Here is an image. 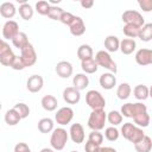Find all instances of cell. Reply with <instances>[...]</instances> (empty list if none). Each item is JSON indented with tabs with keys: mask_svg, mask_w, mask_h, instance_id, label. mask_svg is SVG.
Listing matches in <instances>:
<instances>
[{
	"mask_svg": "<svg viewBox=\"0 0 152 152\" xmlns=\"http://www.w3.org/2000/svg\"><path fill=\"white\" fill-rule=\"evenodd\" d=\"M40 104L46 112H53L57 109L58 101L53 95H44L40 100Z\"/></svg>",
	"mask_w": 152,
	"mask_h": 152,
	"instance_id": "cell-20",
	"label": "cell"
},
{
	"mask_svg": "<svg viewBox=\"0 0 152 152\" xmlns=\"http://www.w3.org/2000/svg\"><path fill=\"white\" fill-rule=\"evenodd\" d=\"M120 134L126 139L128 140L129 142H132L133 145H135L137 142H139L144 137H145V133L142 131L141 127L132 124V122H125L122 126H121V129H120Z\"/></svg>",
	"mask_w": 152,
	"mask_h": 152,
	"instance_id": "cell-1",
	"label": "cell"
},
{
	"mask_svg": "<svg viewBox=\"0 0 152 152\" xmlns=\"http://www.w3.org/2000/svg\"><path fill=\"white\" fill-rule=\"evenodd\" d=\"M104 49L108 52H116L120 50V40L116 36H107L104 38Z\"/></svg>",
	"mask_w": 152,
	"mask_h": 152,
	"instance_id": "cell-22",
	"label": "cell"
},
{
	"mask_svg": "<svg viewBox=\"0 0 152 152\" xmlns=\"http://www.w3.org/2000/svg\"><path fill=\"white\" fill-rule=\"evenodd\" d=\"M99 83L100 86L106 89V90H110L116 86V77L115 74L113 72H103L100 78H99Z\"/></svg>",
	"mask_w": 152,
	"mask_h": 152,
	"instance_id": "cell-17",
	"label": "cell"
},
{
	"mask_svg": "<svg viewBox=\"0 0 152 152\" xmlns=\"http://www.w3.org/2000/svg\"><path fill=\"white\" fill-rule=\"evenodd\" d=\"M55 71L61 78H69L74 72V68H72V64L70 62L61 61V62L57 63V65L55 68Z\"/></svg>",
	"mask_w": 152,
	"mask_h": 152,
	"instance_id": "cell-15",
	"label": "cell"
},
{
	"mask_svg": "<svg viewBox=\"0 0 152 152\" xmlns=\"http://www.w3.org/2000/svg\"><path fill=\"white\" fill-rule=\"evenodd\" d=\"M137 152H151L152 150V139L148 135H145L139 142L134 145Z\"/></svg>",
	"mask_w": 152,
	"mask_h": 152,
	"instance_id": "cell-28",
	"label": "cell"
},
{
	"mask_svg": "<svg viewBox=\"0 0 152 152\" xmlns=\"http://www.w3.org/2000/svg\"><path fill=\"white\" fill-rule=\"evenodd\" d=\"M19 24L15 20H7L2 26V38L13 40L19 33Z\"/></svg>",
	"mask_w": 152,
	"mask_h": 152,
	"instance_id": "cell-11",
	"label": "cell"
},
{
	"mask_svg": "<svg viewBox=\"0 0 152 152\" xmlns=\"http://www.w3.org/2000/svg\"><path fill=\"white\" fill-rule=\"evenodd\" d=\"M5 122L8 125V126H15L19 124V121L21 120V116L19 115V113L14 109V108H11L8 109L6 113H5Z\"/></svg>",
	"mask_w": 152,
	"mask_h": 152,
	"instance_id": "cell-26",
	"label": "cell"
},
{
	"mask_svg": "<svg viewBox=\"0 0 152 152\" xmlns=\"http://www.w3.org/2000/svg\"><path fill=\"white\" fill-rule=\"evenodd\" d=\"M64 13V10L59 6H55V5H51L50 10H49V13H48V17L52 20H61V17L62 14Z\"/></svg>",
	"mask_w": 152,
	"mask_h": 152,
	"instance_id": "cell-38",
	"label": "cell"
},
{
	"mask_svg": "<svg viewBox=\"0 0 152 152\" xmlns=\"http://www.w3.org/2000/svg\"><path fill=\"white\" fill-rule=\"evenodd\" d=\"M95 61L97 62L99 66H102L103 69H107L109 72H113V74H116L118 71V66H116V63L114 62V59L112 58L110 53L106 50H100L96 52L95 55Z\"/></svg>",
	"mask_w": 152,
	"mask_h": 152,
	"instance_id": "cell-4",
	"label": "cell"
},
{
	"mask_svg": "<svg viewBox=\"0 0 152 152\" xmlns=\"http://www.w3.org/2000/svg\"><path fill=\"white\" fill-rule=\"evenodd\" d=\"M69 138V132H66V129L63 127H57L51 132L50 145L55 151H62L65 147Z\"/></svg>",
	"mask_w": 152,
	"mask_h": 152,
	"instance_id": "cell-2",
	"label": "cell"
},
{
	"mask_svg": "<svg viewBox=\"0 0 152 152\" xmlns=\"http://www.w3.org/2000/svg\"><path fill=\"white\" fill-rule=\"evenodd\" d=\"M140 28H141V27H138V26H134V25H127V24H125L122 31H124V34H125V36H127V37L131 38V39H134V38H138V37H139Z\"/></svg>",
	"mask_w": 152,
	"mask_h": 152,
	"instance_id": "cell-36",
	"label": "cell"
},
{
	"mask_svg": "<svg viewBox=\"0 0 152 152\" xmlns=\"http://www.w3.org/2000/svg\"><path fill=\"white\" fill-rule=\"evenodd\" d=\"M107 121V113L104 109H95L91 110L88 118V127L91 131H101L104 128V124Z\"/></svg>",
	"mask_w": 152,
	"mask_h": 152,
	"instance_id": "cell-3",
	"label": "cell"
},
{
	"mask_svg": "<svg viewBox=\"0 0 152 152\" xmlns=\"http://www.w3.org/2000/svg\"><path fill=\"white\" fill-rule=\"evenodd\" d=\"M75 17L76 15H74L72 13H70V12H65L64 11V13L62 14V17H61V23L62 24H64V25H66V26H70V24L74 21V19H75Z\"/></svg>",
	"mask_w": 152,
	"mask_h": 152,
	"instance_id": "cell-42",
	"label": "cell"
},
{
	"mask_svg": "<svg viewBox=\"0 0 152 152\" xmlns=\"http://www.w3.org/2000/svg\"><path fill=\"white\" fill-rule=\"evenodd\" d=\"M134 59L137 62V64L145 66V65H150L152 64V49H139L135 52Z\"/></svg>",
	"mask_w": 152,
	"mask_h": 152,
	"instance_id": "cell-13",
	"label": "cell"
},
{
	"mask_svg": "<svg viewBox=\"0 0 152 152\" xmlns=\"http://www.w3.org/2000/svg\"><path fill=\"white\" fill-rule=\"evenodd\" d=\"M133 95H134V97L137 100L144 101L150 96V88L144 86V84H138L133 89Z\"/></svg>",
	"mask_w": 152,
	"mask_h": 152,
	"instance_id": "cell-27",
	"label": "cell"
},
{
	"mask_svg": "<svg viewBox=\"0 0 152 152\" xmlns=\"http://www.w3.org/2000/svg\"><path fill=\"white\" fill-rule=\"evenodd\" d=\"M17 56L14 55L13 50L11 49L10 44H7L4 39L0 43V63L5 66H11L14 58Z\"/></svg>",
	"mask_w": 152,
	"mask_h": 152,
	"instance_id": "cell-8",
	"label": "cell"
},
{
	"mask_svg": "<svg viewBox=\"0 0 152 152\" xmlns=\"http://www.w3.org/2000/svg\"><path fill=\"white\" fill-rule=\"evenodd\" d=\"M121 19L125 24L127 25H134L138 27H142L145 25V20L144 17L141 15L140 12L135 11V10H127L122 13Z\"/></svg>",
	"mask_w": 152,
	"mask_h": 152,
	"instance_id": "cell-7",
	"label": "cell"
},
{
	"mask_svg": "<svg viewBox=\"0 0 152 152\" xmlns=\"http://www.w3.org/2000/svg\"><path fill=\"white\" fill-rule=\"evenodd\" d=\"M150 97L152 99V86L150 87Z\"/></svg>",
	"mask_w": 152,
	"mask_h": 152,
	"instance_id": "cell-50",
	"label": "cell"
},
{
	"mask_svg": "<svg viewBox=\"0 0 152 152\" xmlns=\"http://www.w3.org/2000/svg\"><path fill=\"white\" fill-rule=\"evenodd\" d=\"M44 86V80L40 75H32L26 81V88L30 93H38Z\"/></svg>",
	"mask_w": 152,
	"mask_h": 152,
	"instance_id": "cell-16",
	"label": "cell"
},
{
	"mask_svg": "<svg viewBox=\"0 0 152 152\" xmlns=\"http://www.w3.org/2000/svg\"><path fill=\"white\" fill-rule=\"evenodd\" d=\"M11 68H12V69H14V70H24L26 66H25V64L23 63V61H21L20 56H17V57L14 58L13 63L11 64Z\"/></svg>",
	"mask_w": 152,
	"mask_h": 152,
	"instance_id": "cell-44",
	"label": "cell"
},
{
	"mask_svg": "<svg viewBox=\"0 0 152 152\" xmlns=\"http://www.w3.org/2000/svg\"><path fill=\"white\" fill-rule=\"evenodd\" d=\"M37 127H38V131L40 133L46 134V133H50L55 129V122L51 118H43L38 121Z\"/></svg>",
	"mask_w": 152,
	"mask_h": 152,
	"instance_id": "cell-24",
	"label": "cell"
},
{
	"mask_svg": "<svg viewBox=\"0 0 152 152\" xmlns=\"http://www.w3.org/2000/svg\"><path fill=\"white\" fill-rule=\"evenodd\" d=\"M13 108L19 113V115L21 116V119H26L30 115V107L24 103V102H18L13 106Z\"/></svg>",
	"mask_w": 152,
	"mask_h": 152,
	"instance_id": "cell-39",
	"label": "cell"
},
{
	"mask_svg": "<svg viewBox=\"0 0 152 152\" xmlns=\"http://www.w3.org/2000/svg\"><path fill=\"white\" fill-rule=\"evenodd\" d=\"M122 114L121 112L119 110H110L108 114H107V121L112 125V126H118L120 124H122Z\"/></svg>",
	"mask_w": 152,
	"mask_h": 152,
	"instance_id": "cell-35",
	"label": "cell"
},
{
	"mask_svg": "<svg viewBox=\"0 0 152 152\" xmlns=\"http://www.w3.org/2000/svg\"><path fill=\"white\" fill-rule=\"evenodd\" d=\"M69 30H70V33H71L72 36H75V37L82 36V34L86 32V24H84L83 19H82L81 17L76 15L75 19H74V21L70 24Z\"/></svg>",
	"mask_w": 152,
	"mask_h": 152,
	"instance_id": "cell-18",
	"label": "cell"
},
{
	"mask_svg": "<svg viewBox=\"0 0 152 152\" xmlns=\"http://www.w3.org/2000/svg\"><path fill=\"white\" fill-rule=\"evenodd\" d=\"M133 122H134V125H137L141 128L147 127L151 124V118L147 112H144V113H140L139 115H137L135 118H133Z\"/></svg>",
	"mask_w": 152,
	"mask_h": 152,
	"instance_id": "cell-33",
	"label": "cell"
},
{
	"mask_svg": "<svg viewBox=\"0 0 152 152\" xmlns=\"http://www.w3.org/2000/svg\"><path fill=\"white\" fill-rule=\"evenodd\" d=\"M18 12H19L21 19H24V20H31L32 17H33L34 10L32 8V6H31L28 2H26V4H21V5L19 6Z\"/></svg>",
	"mask_w": 152,
	"mask_h": 152,
	"instance_id": "cell-31",
	"label": "cell"
},
{
	"mask_svg": "<svg viewBox=\"0 0 152 152\" xmlns=\"http://www.w3.org/2000/svg\"><path fill=\"white\" fill-rule=\"evenodd\" d=\"M50 7H51V4L49 1H45V0H40L36 4V11L40 15H48Z\"/></svg>",
	"mask_w": 152,
	"mask_h": 152,
	"instance_id": "cell-40",
	"label": "cell"
},
{
	"mask_svg": "<svg viewBox=\"0 0 152 152\" xmlns=\"http://www.w3.org/2000/svg\"><path fill=\"white\" fill-rule=\"evenodd\" d=\"M20 58L26 68L32 66L37 62V52L31 43L27 44L23 50H20Z\"/></svg>",
	"mask_w": 152,
	"mask_h": 152,
	"instance_id": "cell-10",
	"label": "cell"
},
{
	"mask_svg": "<svg viewBox=\"0 0 152 152\" xmlns=\"http://www.w3.org/2000/svg\"><path fill=\"white\" fill-rule=\"evenodd\" d=\"M131 93H132V88L126 82L120 83L116 88V96L119 100H127L131 96Z\"/></svg>",
	"mask_w": 152,
	"mask_h": 152,
	"instance_id": "cell-29",
	"label": "cell"
},
{
	"mask_svg": "<svg viewBox=\"0 0 152 152\" xmlns=\"http://www.w3.org/2000/svg\"><path fill=\"white\" fill-rule=\"evenodd\" d=\"M119 137H120V132L115 126H110L104 129V138L108 141H116Z\"/></svg>",
	"mask_w": 152,
	"mask_h": 152,
	"instance_id": "cell-37",
	"label": "cell"
},
{
	"mask_svg": "<svg viewBox=\"0 0 152 152\" xmlns=\"http://www.w3.org/2000/svg\"><path fill=\"white\" fill-rule=\"evenodd\" d=\"M13 152H32V151H31V148L28 147L27 144H25V142H18L14 146Z\"/></svg>",
	"mask_w": 152,
	"mask_h": 152,
	"instance_id": "cell-45",
	"label": "cell"
},
{
	"mask_svg": "<svg viewBox=\"0 0 152 152\" xmlns=\"http://www.w3.org/2000/svg\"><path fill=\"white\" fill-rule=\"evenodd\" d=\"M138 5H139L140 10H142L144 12H151L152 11V0H139Z\"/></svg>",
	"mask_w": 152,
	"mask_h": 152,
	"instance_id": "cell-43",
	"label": "cell"
},
{
	"mask_svg": "<svg viewBox=\"0 0 152 152\" xmlns=\"http://www.w3.org/2000/svg\"><path fill=\"white\" fill-rule=\"evenodd\" d=\"M137 48V43L134 39L131 38H124L122 40H120V51L124 55H131L135 51Z\"/></svg>",
	"mask_w": 152,
	"mask_h": 152,
	"instance_id": "cell-23",
	"label": "cell"
},
{
	"mask_svg": "<svg viewBox=\"0 0 152 152\" xmlns=\"http://www.w3.org/2000/svg\"><path fill=\"white\" fill-rule=\"evenodd\" d=\"M81 68L84 74H95L99 69V64L95 61V58H88L84 61H81Z\"/></svg>",
	"mask_w": 152,
	"mask_h": 152,
	"instance_id": "cell-25",
	"label": "cell"
},
{
	"mask_svg": "<svg viewBox=\"0 0 152 152\" xmlns=\"http://www.w3.org/2000/svg\"><path fill=\"white\" fill-rule=\"evenodd\" d=\"M12 44H13L17 49L23 50L27 44H30L28 38H27V34H26L25 32H19L18 36L12 40Z\"/></svg>",
	"mask_w": 152,
	"mask_h": 152,
	"instance_id": "cell-32",
	"label": "cell"
},
{
	"mask_svg": "<svg viewBox=\"0 0 152 152\" xmlns=\"http://www.w3.org/2000/svg\"><path fill=\"white\" fill-rule=\"evenodd\" d=\"M89 86V77L84 72L76 74L72 78V87H75L77 90H83Z\"/></svg>",
	"mask_w": 152,
	"mask_h": 152,
	"instance_id": "cell-19",
	"label": "cell"
},
{
	"mask_svg": "<svg viewBox=\"0 0 152 152\" xmlns=\"http://www.w3.org/2000/svg\"><path fill=\"white\" fill-rule=\"evenodd\" d=\"M99 148H100L99 145H96V144H94V142L87 140L86 146H84V151H86V152H97Z\"/></svg>",
	"mask_w": 152,
	"mask_h": 152,
	"instance_id": "cell-46",
	"label": "cell"
},
{
	"mask_svg": "<svg viewBox=\"0 0 152 152\" xmlns=\"http://www.w3.org/2000/svg\"><path fill=\"white\" fill-rule=\"evenodd\" d=\"M80 4H81V6H82L83 8H86V10L91 8V7L94 6V1H93V0H82Z\"/></svg>",
	"mask_w": 152,
	"mask_h": 152,
	"instance_id": "cell-47",
	"label": "cell"
},
{
	"mask_svg": "<svg viewBox=\"0 0 152 152\" xmlns=\"http://www.w3.org/2000/svg\"><path fill=\"white\" fill-rule=\"evenodd\" d=\"M86 102L91 108V110L104 109V107H106V99L103 97V95L99 90H95V89H91V90L87 91Z\"/></svg>",
	"mask_w": 152,
	"mask_h": 152,
	"instance_id": "cell-5",
	"label": "cell"
},
{
	"mask_svg": "<svg viewBox=\"0 0 152 152\" xmlns=\"http://www.w3.org/2000/svg\"><path fill=\"white\" fill-rule=\"evenodd\" d=\"M72 118H74V109L69 106L59 108L55 114V121L61 126H65L70 124Z\"/></svg>",
	"mask_w": 152,
	"mask_h": 152,
	"instance_id": "cell-9",
	"label": "cell"
},
{
	"mask_svg": "<svg viewBox=\"0 0 152 152\" xmlns=\"http://www.w3.org/2000/svg\"><path fill=\"white\" fill-rule=\"evenodd\" d=\"M63 100L68 104H76L81 100V93L75 87H66L63 90Z\"/></svg>",
	"mask_w": 152,
	"mask_h": 152,
	"instance_id": "cell-14",
	"label": "cell"
},
{
	"mask_svg": "<svg viewBox=\"0 0 152 152\" xmlns=\"http://www.w3.org/2000/svg\"><path fill=\"white\" fill-rule=\"evenodd\" d=\"M97 152H118V151L114 147H110V146H100Z\"/></svg>",
	"mask_w": 152,
	"mask_h": 152,
	"instance_id": "cell-48",
	"label": "cell"
},
{
	"mask_svg": "<svg viewBox=\"0 0 152 152\" xmlns=\"http://www.w3.org/2000/svg\"><path fill=\"white\" fill-rule=\"evenodd\" d=\"M70 152H77V151H70Z\"/></svg>",
	"mask_w": 152,
	"mask_h": 152,
	"instance_id": "cell-51",
	"label": "cell"
},
{
	"mask_svg": "<svg viewBox=\"0 0 152 152\" xmlns=\"http://www.w3.org/2000/svg\"><path fill=\"white\" fill-rule=\"evenodd\" d=\"M138 38L142 42H150L152 39V23H147L140 28Z\"/></svg>",
	"mask_w": 152,
	"mask_h": 152,
	"instance_id": "cell-34",
	"label": "cell"
},
{
	"mask_svg": "<svg viewBox=\"0 0 152 152\" xmlns=\"http://www.w3.org/2000/svg\"><path fill=\"white\" fill-rule=\"evenodd\" d=\"M39 152H55V150L51 147V148H49V147H44V148H42Z\"/></svg>",
	"mask_w": 152,
	"mask_h": 152,
	"instance_id": "cell-49",
	"label": "cell"
},
{
	"mask_svg": "<svg viewBox=\"0 0 152 152\" xmlns=\"http://www.w3.org/2000/svg\"><path fill=\"white\" fill-rule=\"evenodd\" d=\"M88 140L101 146V144L103 142V134L100 133V131H91L88 135Z\"/></svg>",
	"mask_w": 152,
	"mask_h": 152,
	"instance_id": "cell-41",
	"label": "cell"
},
{
	"mask_svg": "<svg viewBox=\"0 0 152 152\" xmlns=\"http://www.w3.org/2000/svg\"><path fill=\"white\" fill-rule=\"evenodd\" d=\"M122 116L125 118H135L137 115H139L140 113H144V112H147V107L146 104H144L142 102H128V103H125L121 106V109H120Z\"/></svg>",
	"mask_w": 152,
	"mask_h": 152,
	"instance_id": "cell-6",
	"label": "cell"
},
{
	"mask_svg": "<svg viewBox=\"0 0 152 152\" xmlns=\"http://www.w3.org/2000/svg\"><path fill=\"white\" fill-rule=\"evenodd\" d=\"M93 55H94V51H93L91 46L88 45V44H82L77 49V57H78L80 61L93 58Z\"/></svg>",
	"mask_w": 152,
	"mask_h": 152,
	"instance_id": "cell-30",
	"label": "cell"
},
{
	"mask_svg": "<svg viewBox=\"0 0 152 152\" xmlns=\"http://www.w3.org/2000/svg\"><path fill=\"white\" fill-rule=\"evenodd\" d=\"M17 13V8L14 6L13 2H8V1H5L0 5V14L2 18H6V19H10L13 18Z\"/></svg>",
	"mask_w": 152,
	"mask_h": 152,
	"instance_id": "cell-21",
	"label": "cell"
},
{
	"mask_svg": "<svg viewBox=\"0 0 152 152\" xmlns=\"http://www.w3.org/2000/svg\"><path fill=\"white\" fill-rule=\"evenodd\" d=\"M69 137L72 140V142H75V144L83 142L84 141V138H86L83 126L81 124H78V122L72 124L70 126V129H69Z\"/></svg>",
	"mask_w": 152,
	"mask_h": 152,
	"instance_id": "cell-12",
	"label": "cell"
}]
</instances>
